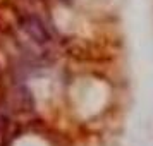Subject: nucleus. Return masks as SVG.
<instances>
[{
    "instance_id": "obj_1",
    "label": "nucleus",
    "mask_w": 153,
    "mask_h": 146,
    "mask_svg": "<svg viewBox=\"0 0 153 146\" xmlns=\"http://www.w3.org/2000/svg\"><path fill=\"white\" fill-rule=\"evenodd\" d=\"M19 28L38 45H48L52 42V33H50L48 26L36 14H21Z\"/></svg>"
}]
</instances>
